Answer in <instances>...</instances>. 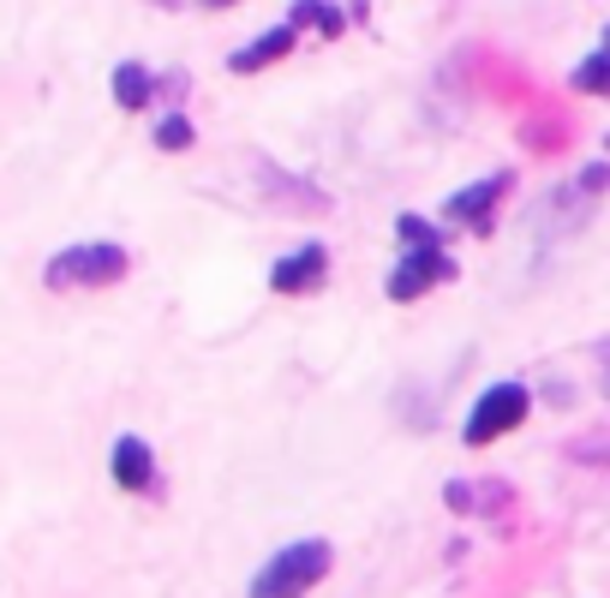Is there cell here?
Returning <instances> with one entry per match:
<instances>
[{"instance_id": "obj_1", "label": "cell", "mask_w": 610, "mask_h": 598, "mask_svg": "<svg viewBox=\"0 0 610 598\" xmlns=\"http://www.w3.org/2000/svg\"><path fill=\"white\" fill-rule=\"evenodd\" d=\"M329 575V544L324 539H300L288 551H275L251 581V598H305L317 581Z\"/></svg>"}, {"instance_id": "obj_2", "label": "cell", "mask_w": 610, "mask_h": 598, "mask_svg": "<svg viewBox=\"0 0 610 598\" xmlns=\"http://www.w3.org/2000/svg\"><path fill=\"white\" fill-rule=\"evenodd\" d=\"M527 407H532V396H527V384H491L485 396L473 401V413H467V431L461 437L473 443H497L503 431H515L520 419H527Z\"/></svg>"}, {"instance_id": "obj_3", "label": "cell", "mask_w": 610, "mask_h": 598, "mask_svg": "<svg viewBox=\"0 0 610 598\" xmlns=\"http://www.w3.org/2000/svg\"><path fill=\"white\" fill-rule=\"evenodd\" d=\"M126 275L120 246H72L48 263V288H108Z\"/></svg>"}, {"instance_id": "obj_4", "label": "cell", "mask_w": 610, "mask_h": 598, "mask_svg": "<svg viewBox=\"0 0 610 598\" xmlns=\"http://www.w3.org/2000/svg\"><path fill=\"white\" fill-rule=\"evenodd\" d=\"M449 275H455V263L443 258L437 246H419V251H407V258H401V270L389 275V300H419L425 288L449 282Z\"/></svg>"}, {"instance_id": "obj_5", "label": "cell", "mask_w": 610, "mask_h": 598, "mask_svg": "<svg viewBox=\"0 0 610 598\" xmlns=\"http://www.w3.org/2000/svg\"><path fill=\"white\" fill-rule=\"evenodd\" d=\"M324 275H329V251L324 246H300L294 258H282L270 270V288H275V294H312Z\"/></svg>"}, {"instance_id": "obj_6", "label": "cell", "mask_w": 610, "mask_h": 598, "mask_svg": "<svg viewBox=\"0 0 610 598\" xmlns=\"http://www.w3.org/2000/svg\"><path fill=\"white\" fill-rule=\"evenodd\" d=\"M503 192H508V174H491V180H479V186H467V192H455L449 203H443V215H449V222H479V227H485L491 203H497Z\"/></svg>"}, {"instance_id": "obj_7", "label": "cell", "mask_w": 610, "mask_h": 598, "mask_svg": "<svg viewBox=\"0 0 610 598\" xmlns=\"http://www.w3.org/2000/svg\"><path fill=\"white\" fill-rule=\"evenodd\" d=\"M150 479H156L150 443H138V437H120V443H114V485H120V491H150Z\"/></svg>"}, {"instance_id": "obj_8", "label": "cell", "mask_w": 610, "mask_h": 598, "mask_svg": "<svg viewBox=\"0 0 610 598\" xmlns=\"http://www.w3.org/2000/svg\"><path fill=\"white\" fill-rule=\"evenodd\" d=\"M288 48H294V24H275V31H263L258 43L239 48V55L227 60V67H234V72H263V67H275V60H282Z\"/></svg>"}, {"instance_id": "obj_9", "label": "cell", "mask_w": 610, "mask_h": 598, "mask_svg": "<svg viewBox=\"0 0 610 598\" xmlns=\"http://www.w3.org/2000/svg\"><path fill=\"white\" fill-rule=\"evenodd\" d=\"M150 72L138 67V60H126V67H114V102H120L126 114H138V108H150Z\"/></svg>"}, {"instance_id": "obj_10", "label": "cell", "mask_w": 610, "mask_h": 598, "mask_svg": "<svg viewBox=\"0 0 610 598\" xmlns=\"http://www.w3.org/2000/svg\"><path fill=\"white\" fill-rule=\"evenodd\" d=\"M568 79H575L580 96H610V55H587Z\"/></svg>"}, {"instance_id": "obj_11", "label": "cell", "mask_w": 610, "mask_h": 598, "mask_svg": "<svg viewBox=\"0 0 610 598\" xmlns=\"http://www.w3.org/2000/svg\"><path fill=\"white\" fill-rule=\"evenodd\" d=\"M288 24H312V31L336 36V31H341V12L329 7V0H294V12H288Z\"/></svg>"}, {"instance_id": "obj_12", "label": "cell", "mask_w": 610, "mask_h": 598, "mask_svg": "<svg viewBox=\"0 0 610 598\" xmlns=\"http://www.w3.org/2000/svg\"><path fill=\"white\" fill-rule=\"evenodd\" d=\"M156 144L162 150H186L192 144V120H186V114H168V120L156 126Z\"/></svg>"}, {"instance_id": "obj_13", "label": "cell", "mask_w": 610, "mask_h": 598, "mask_svg": "<svg viewBox=\"0 0 610 598\" xmlns=\"http://www.w3.org/2000/svg\"><path fill=\"white\" fill-rule=\"evenodd\" d=\"M401 239H407V246H437V227H431V222H419V215H401Z\"/></svg>"}, {"instance_id": "obj_14", "label": "cell", "mask_w": 610, "mask_h": 598, "mask_svg": "<svg viewBox=\"0 0 610 598\" xmlns=\"http://www.w3.org/2000/svg\"><path fill=\"white\" fill-rule=\"evenodd\" d=\"M449 508H455V515H467V508H473V491H467L461 479H455V485H449Z\"/></svg>"}, {"instance_id": "obj_15", "label": "cell", "mask_w": 610, "mask_h": 598, "mask_svg": "<svg viewBox=\"0 0 610 598\" xmlns=\"http://www.w3.org/2000/svg\"><path fill=\"white\" fill-rule=\"evenodd\" d=\"M203 7H234V0H203Z\"/></svg>"}, {"instance_id": "obj_16", "label": "cell", "mask_w": 610, "mask_h": 598, "mask_svg": "<svg viewBox=\"0 0 610 598\" xmlns=\"http://www.w3.org/2000/svg\"><path fill=\"white\" fill-rule=\"evenodd\" d=\"M605 55H610V31H605Z\"/></svg>"}, {"instance_id": "obj_17", "label": "cell", "mask_w": 610, "mask_h": 598, "mask_svg": "<svg viewBox=\"0 0 610 598\" xmlns=\"http://www.w3.org/2000/svg\"><path fill=\"white\" fill-rule=\"evenodd\" d=\"M605 396H610V372H605Z\"/></svg>"}]
</instances>
